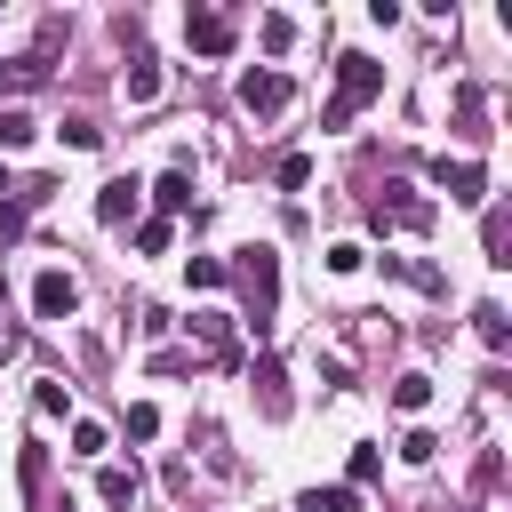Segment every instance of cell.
<instances>
[{
  "label": "cell",
  "instance_id": "7402d4cb",
  "mask_svg": "<svg viewBox=\"0 0 512 512\" xmlns=\"http://www.w3.org/2000/svg\"><path fill=\"white\" fill-rule=\"evenodd\" d=\"M104 448H112V432H104V424H88V416H80V424H72V456H104Z\"/></svg>",
  "mask_w": 512,
  "mask_h": 512
},
{
  "label": "cell",
  "instance_id": "83f0119b",
  "mask_svg": "<svg viewBox=\"0 0 512 512\" xmlns=\"http://www.w3.org/2000/svg\"><path fill=\"white\" fill-rule=\"evenodd\" d=\"M152 432H160V408L136 400V408H128V440H152Z\"/></svg>",
  "mask_w": 512,
  "mask_h": 512
},
{
  "label": "cell",
  "instance_id": "2e32d148",
  "mask_svg": "<svg viewBox=\"0 0 512 512\" xmlns=\"http://www.w3.org/2000/svg\"><path fill=\"white\" fill-rule=\"evenodd\" d=\"M152 96H160V64L136 56V64H128V104H152Z\"/></svg>",
  "mask_w": 512,
  "mask_h": 512
},
{
  "label": "cell",
  "instance_id": "52a82bcc",
  "mask_svg": "<svg viewBox=\"0 0 512 512\" xmlns=\"http://www.w3.org/2000/svg\"><path fill=\"white\" fill-rule=\"evenodd\" d=\"M248 384H256V408H264V416L280 424V416H288V368H280L272 352H256V368H248Z\"/></svg>",
  "mask_w": 512,
  "mask_h": 512
},
{
  "label": "cell",
  "instance_id": "603a6c76",
  "mask_svg": "<svg viewBox=\"0 0 512 512\" xmlns=\"http://www.w3.org/2000/svg\"><path fill=\"white\" fill-rule=\"evenodd\" d=\"M376 472H384V456H376V448H368V440H352V480H344V488H368V480H376Z\"/></svg>",
  "mask_w": 512,
  "mask_h": 512
},
{
  "label": "cell",
  "instance_id": "484cf974",
  "mask_svg": "<svg viewBox=\"0 0 512 512\" xmlns=\"http://www.w3.org/2000/svg\"><path fill=\"white\" fill-rule=\"evenodd\" d=\"M432 456H440V440H432V432H424V424H416V432H408V440H400V464H432Z\"/></svg>",
  "mask_w": 512,
  "mask_h": 512
},
{
  "label": "cell",
  "instance_id": "4dcf8cb0",
  "mask_svg": "<svg viewBox=\"0 0 512 512\" xmlns=\"http://www.w3.org/2000/svg\"><path fill=\"white\" fill-rule=\"evenodd\" d=\"M8 352H24V328H0V360H8Z\"/></svg>",
  "mask_w": 512,
  "mask_h": 512
},
{
  "label": "cell",
  "instance_id": "f546056e",
  "mask_svg": "<svg viewBox=\"0 0 512 512\" xmlns=\"http://www.w3.org/2000/svg\"><path fill=\"white\" fill-rule=\"evenodd\" d=\"M280 184H288V192H304V184H312V160H304V152H288V160H280Z\"/></svg>",
  "mask_w": 512,
  "mask_h": 512
},
{
  "label": "cell",
  "instance_id": "ba28073f",
  "mask_svg": "<svg viewBox=\"0 0 512 512\" xmlns=\"http://www.w3.org/2000/svg\"><path fill=\"white\" fill-rule=\"evenodd\" d=\"M136 200H144V184H128V176H112V184L96 192V224H136Z\"/></svg>",
  "mask_w": 512,
  "mask_h": 512
},
{
  "label": "cell",
  "instance_id": "e0dca14e",
  "mask_svg": "<svg viewBox=\"0 0 512 512\" xmlns=\"http://www.w3.org/2000/svg\"><path fill=\"white\" fill-rule=\"evenodd\" d=\"M184 328H192V336H200L208 352H224V336H232V312H192Z\"/></svg>",
  "mask_w": 512,
  "mask_h": 512
},
{
  "label": "cell",
  "instance_id": "ac0fdd59",
  "mask_svg": "<svg viewBox=\"0 0 512 512\" xmlns=\"http://www.w3.org/2000/svg\"><path fill=\"white\" fill-rule=\"evenodd\" d=\"M424 400H432V376H424V368H408V376L392 384V408H408V416H416Z\"/></svg>",
  "mask_w": 512,
  "mask_h": 512
},
{
  "label": "cell",
  "instance_id": "7c38bea8",
  "mask_svg": "<svg viewBox=\"0 0 512 512\" xmlns=\"http://www.w3.org/2000/svg\"><path fill=\"white\" fill-rule=\"evenodd\" d=\"M48 80V56H0V88L16 96V88H40Z\"/></svg>",
  "mask_w": 512,
  "mask_h": 512
},
{
  "label": "cell",
  "instance_id": "1f68e13d",
  "mask_svg": "<svg viewBox=\"0 0 512 512\" xmlns=\"http://www.w3.org/2000/svg\"><path fill=\"white\" fill-rule=\"evenodd\" d=\"M0 200H8V168H0Z\"/></svg>",
  "mask_w": 512,
  "mask_h": 512
},
{
  "label": "cell",
  "instance_id": "3957f363",
  "mask_svg": "<svg viewBox=\"0 0 512 512\" xmlns=\"http://www.w3.org/2000/svg\"><path fill=\"white\" fill-rule=\"evenodd\" d=\"M32 312H40V320H56V328H64V320H72V312H80V280H72V272H56V264H48V272H40V280H32Z\"/></svg>",
  "mask_w": 512,
  "mask_h": 512
},
{
  "label": "cell",
  "instance_id": "44dd1931",
  "mask_svg": "<svg viewBox=\"0 0 512 512\" xmlns=\"http://www.w3.org/2000/svg\"><path fill=\"white\" fill-rule=\"evenodd\" d=\"M184 280H192V288H224L232 272H224V256H192V264H184Z\"/></svg>",
  "mask_w": 512,
  "mask_h": 512
},
{
  "label": "cell",
  "instance_id": "9a60e30c",
  "mask_svg": "<svg viewBox=\"0 0 512 512\" xmlns=\"http://www.w3.org/2000/svg\"><path fill=\"white\" fill-rule=\"evenodd\" d=\"M32 408H40V416H72V384H64V376H40V384H32Z\"/></svg>",
  "mask_w": 512,
  "mask_h": 512
},
{
  "label": "cell",
  "instance_id": "5bb4252c",
  "mask_svg": "<svg viewBox=\"0 0 512 512\" xmlns=\"http://www.w3.org/2000/svg\"><path fill=\"white\" fill-rule=\"evenodd\" d=\"M296 512H360V488H304Z\"/></svg>",
  "mask_w": 512,
  "mask_h": 512
},
{
  "label": "cell",
  "instance_id": "4fadbf2b",
  "mask_svg": "<svg viewBox=\"0 0 512 512\" xmlns=\"http://www.w3.org/2000/svg\"><path fill=\"white\" fill-rule=\"evenodd\" d=\"M152 200H160V216H184V208H192V176H184V168H168V176L152 184Z\"/></svg>",
  "mask_w": 512,
  "mask_h": 512
},
{
  "label": "cell",
  "instance_id": "cb8c5ba5",
  "mask_svg": "<svg viewBox=\"0 0 512 512\" xmlns=\"http://www.w3.org/2000/svg\"><path fill=\"white\" fill-rule=\"evenodd\" d=\"M360 264H368V248H360V240H336V248H328V272H336V280H344V272H360Z\"/></svg>",
  "mask_w": 512,
  "mask_h": 512
},
{
  "label": "cell",
  "instance_id": "4316f807",
  "mask_svg": "<svg viewBox=\"0 0 512 512\" xmlns=\"http://www.w3.org/2000/svg\"><path fill=\"white\" fill-rule=\"evenodd\" d=\"M136 248L160 256V248H168V216H144V224H136Z\"/></svg>",
  "mask_w": 512,
  "mask_h": 512
},
{
  "label": "cell",
  "instance_id": "d4e9b609",
  "mask_svg": "<svg viewBox=\"0 0 512 512\" xmlns=\"http://www.w3.org/2000/svg\"><path fill=\"white\" fill-rule=\"evenodd\" d=\"M472 320H480V336H488V352H504V344H512V328H504V312H496V304H480Z\"/></svg>",
  "mask_w": 512,
  "mask_h": 512
},
{
  "label": "cell",
  "instance_id": "ffe728a7",
  "mask_svg": "<svg viewBox=\"0 0 512 512\" xmlns=\"http://www.w3.org/2000/svg\"><path fill=\"white\" fill-rule=\"evenodd\" d=\"M64 144H72V152H96V144H104V128H96L88 112H72V120H64Z\"/></svg>",
  "mask_w": 512,
  "mask_h": 512
},
{
  "label": "cell",
  "instance_id": "7a4b0ae2",
  "mask_svg": "<svg viewBox=\"0 0 512 512\" xmlns=\"http://www.w3.org/2000/svg\"><path fill=\"white\" fill-rule=\"evenodd\" d=\"M376 96H384V64H368V56H336V104H328L320 120L344 128V120H352L360 104H376Z\"/></svg>",
  "mask_w": 512,
  "mask_h": 512
},
{
  "label": "cell",
  "instance_id": "9c48e42d",
  "mask_svg": "<svg viewBox=\"0 0 512 512\" xmlns=\"http://www.w3.org/2000/svg\"><path fill=\"white\" fill-rule=\"evenodd\" d=\"M384 192H392V200H376V216L392 208L408 232H432V200H424V192H408V184H384Z\"/></svg>",
  "mask_w": 512,
  "mask_h": 512
},
{
  "label": "cell",
  "instance_id": "277c9868",
  "mask_svg": "<svg viewBox=\"0 0 512 512\" xmlns=\"http://www.w3.org/2000/svg\"><path fill=\"white\" fill-rule=\"evenodd\" d=\"M432 184H440L448 200H464V208L488 200V168H480V160H448V152H440V160H432Z\"/></svg>",
  "mask_w": 512,
  "mask_h": 512
},
{
  "label": "cell",
  "instance_id": "f1b7e54d",
  "mask_svg": "<svg viewBox=\"0 0 512 512\" xmlns=\"http://www.w3.org/2000/svg\"><path fill=\"white\" fill-rule=\"evenodd\" d=\"M256 32H264V48H272V56H280V48H288V40H296V24H288V16H264V24H256Z\"/></svg>",
  "mask_w": 512,
  "mask_h": 512
},
{
  "label": "cell",
  "instance_id": "8fae6325",
  "mask_svg": "<svg viewBox=\"0 0 512 512\" xmlns=\"http://www.w3.org/2000/svg\"><path fill=\"white\" fill-rule=\"evenodd\" d=\"M32 136H40V120H32L24 104H0V152H24Z\"/></svg>",
  "mask_w": 512,
  "mask_h": 512
},
{
  "label": "cell",
  "instance_id": "8992f818",
  "mask_svg": "<svg viewBox=\"0 0 512 512\" xmlns=\"http://www.w3.org/2000/svg\"><path fill=\"white\" fill-rule=\"evenodd\" d=\"M240 104H248L256 120H272V112L288 104V72H272V64H256V72H240Z\"/></svg>",
  "mask_w": 512,
  "mask_h": 512
},
{
  "label": "cell",
  "instance_id": "6da1fadb",
  "mask_svg": "<svg viewBox=\"0 0 512 512\" xmlns=\"http://www.w3.org/2000/svg\"><path fill=\"white\" fill-rule=\"evenodd\" d=\"M224 272L240 280V296H248V328L264 336L272 312H280V256H272V248H240V264H224Z\"/></svg>",
  "mask_w": 512,
  "mask_h": 512
},
{
  "label": "cell",
  "instance_id": "d6986e66",
  "mask_svg": "<svg viewBox=\"0 0 512 512\" xmlns=\"http://www.w3.org/2000/svg\"><path fill=\"white\" fill-rule=\"evenodd\" d=\"M504 240H512V224H504V208H488V216H480V248H488V264H504Z\"/></svg>",
  "mask_w": 512,
  "mask_h": 512
},
{
  "label": "cell",
  "instance_id": "30bf717a",
  "mask_svg": "<svg viewBox=\"0 0 512 512\" xmlns=\"http://www.w3.org/2000/svg\"><path fill=\"white\" fill-rule=\"evenodd\" d=\"M96 496H104L112 512H128V504H136V464H104V472H96Z\"/></svg>",
  "mask_w": 512,
  "mask_h": 512
},
{
  "label": "cell",
  "instance_id": "5b68a950",
  "mask_svg": "<svg viewBox=\"0 0 512 512\" xmlns=\"http://www.w3.org/2000/svg\"><path fill=\"white\" fill-rule=\"evenodd\" d=\"M184 40L200 56H232V16L224 8H184Z\"/></svg>",
  "mask_w": 512,
  "mask_h": 512
}]
</instances>
